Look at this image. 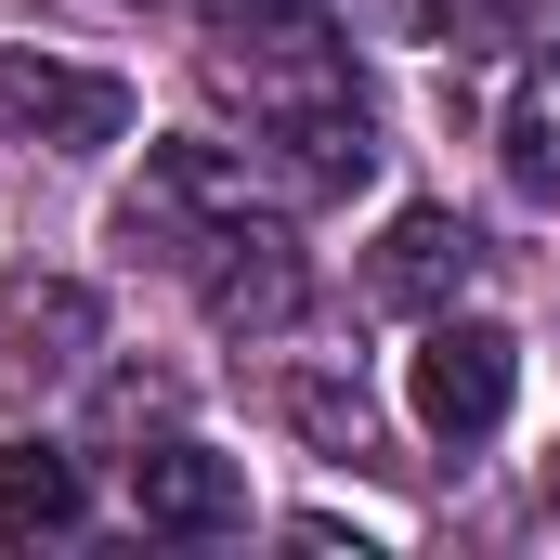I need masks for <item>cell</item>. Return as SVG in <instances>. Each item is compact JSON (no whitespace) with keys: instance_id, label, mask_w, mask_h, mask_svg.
I'll return each mask as SVG.
<instances>
[{"instance_id":"obj_6","label":"cell","mask_w":560,"mask_h":560,"mask_svg":"<svg viewBox=\"0 0 560 560\" xmlns=\"http://www.w3.org/2000/svg\"><path fill=\"white\" fill-rule=\"evenodd\" d=\"M469 261H482V248H469L456 209H405V222L378 235V261H365V300H378V313H443V300L469 287Z\"/></svg>"},{"instance_id":"obj_7","label":"cell","mask_w":560,"mask_h":560,"mask_svg":"<svg viewBox=\"0 0 560 560\" xmlns=\"http://www.w3.org/2000/svg\"><path fill=\"white\" fill-rule=\"evenodd\" d=\"M79 509H92V482H79V456L66 443H0V548H52V535H79Z\"/></svg>"},{"instance_id":"obj_2","label":"cell","mask_w":560,"mask_h":560,"mask_svg":"<svg viewBox=\"0 0 560 560\" xmlns=\"http://www.w3.org/2000/svg\"><path fill=\"white\" fill-rule=\"evenodd\" d=\"M0 131H13V143H52V156H92V143L131 131V79L52 66V52H0Z\"/></svg>"},{"instance_id":"obj_5","label":"cell","mask_w":560,"mask_h":560,"mask_svg":"<svg viewBox=\"0 0 560 560\" xmlns=\"http://www.w3.org/2000/svg\"><path fill=\"white\" fill-rule=\"evenodd\" d=\"M92 365V287H66V275H26V287H0V378H79Z\"/></svg>"},{"instance_id":"obj_8","label":"cell","mask_w":560,"mask_h":560,"mask_svg":"<svg viewBox=\"0 0 560 560\" xmlns=\"http://www.w3.org/2000/svg\"><path fill=\"white\" fill-rule=\"evenodd\" d=\"M509 183H522V196H560V52L522 66V105H509Z\"/></svg>"},{"instance_id":"obj_9","label":"cell","mask_w":560,"mask_h":560,"mask_svg":"<svg viewBox=\"0 0 560 560\" xmlns=\"http://www.w3.org/2000/svg\"><path fill=\"white\" fill-rule=\"evenodd\" d=\"M287 418L313 430V456H378V418H365V392H339V378H287Z\"/></svg>"},{"instance_id":"obj_10","label":"cell","mask_w":560,"mask_h":560,"mask_svg":"<svg viewBox=\"0 0 560 560\" xmlns=\"http://www.w3.org/2000/svg\"><path fill=\"white\" fill-rule=\"evenodd\" d=\"M222 52H261V39H326V0H196Z\"/></svg>"},{"instance_id":"obj_4","label":"cell","mask_w":560,"mask_h":560,"mask_svg":"<svg viewBox=\"0 0 560 560\" xmlns=\"http://www.w3.org/2000/svg\"><path fill=\"white\" fill-rule=\"evenodd\" d=\"M196 287H209V313H222V326H261V339H275L287 313H300V248H287L275 222H248V209H235V222H209Z\"/></svg>"},{"instance_id":"obj_3","label":"cell","mask_w":560,"mask_h":560,"mask_svg":"<svg viewBox=\"0 0 560 560\" xmlns=\"http://www.w3.org/2000/svg\"><path fill=\"white\" fill-rule=\"evenodd\" d=\"M131 509H143V535H248V469L209 456V443H143Z\"/></svg>"},{"instance_id":"obj_1","label":"cell","mask_w":560,"mask_h":560,"mask_svg":"<svg viewBox=\"0 0 560 560\" xmlns=\"http://www.w3.org/2000/svg\"><path fill=\"white\" fill-rule=\"evenodd\" d=\"M405 405H418L430 443H495L509 405H522V339H509V326H456V313H430L418 365H405Z\"/></svg>"}]
</instances>
